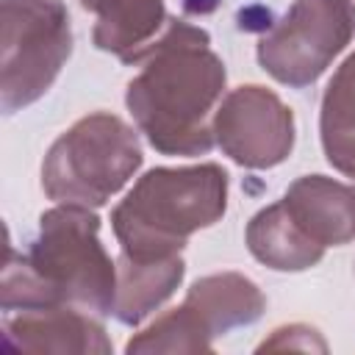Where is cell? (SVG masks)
I'll return each mask as SVG.
<instances>
[{
  "instance_id": "cell-1",
  "label": "cell",
  "mask_w": 355,
  "mask_h": 355,
  "mask_svg": "<svg viewBox=\"0 0 355 355\" xmlns=\"http://www.w3.org/2000/svg\"><path fill=\"white\" fill-rule=\"evenodd\" d=\"M205 44L208 33L172 22L164 42L150 50L153 64L130 83L128 105L161 153L211 150L205 114L222 92L225 69Z\"/></svg>"
},
{
  "instance_id": "cell-2",
  "label": "cell",
  "mask_w": 355,
  "mask_h": 355,
  "mask_svg": "<svg viewBox=\"0 0 355 355\" xmlns=\"http://www.w3.org/2000/svg\"><path fill=\"white\" fill-rule=\"evenodd\" d=\"M227 175L219 166L153 169L114 214L116 236L133 261H158L225 211Z\"/></svg>"
},
{
  "instance_id": "cell-3",
  "label": "cell",
  "mask_w": 355,
  "mask_h": 355,
  "mask_svg": "<svg viewBox=\"0 0 355 355\" xmlns=\"http://www.w3.org/2000/svg\"><path fill=\"white\" fill-rule=\"evenodd\" d=\"M141 164L133 133L114 116L97 114L75 125L50 153L44 183L61 200L100 205Z\"/></svg>"
},
{
  "instance_id": "cell-4",
  "label": "cell",
  "mask_w": 355,
  "mask_h": 355,
  "mask_svg": "<svg viewBox=\"0 0 355 355\" xmlns=\"http://www.w3.org/2000/svg\"><path fill=\"white\" fill-rule=\"evenodd\" d=\"M355 8L347 0H297L283 25L261 42V64L283 83L305 86L347 44Z\"/></svg>"
},
{
  "instance_id": "cell-5",
  "label": "cell",
  "mask_w": 355,
  "mask_h": 355,
  "mask_svg": "<svg viewBox=\"0 0 355 355\" xmlns=\"http://www.w3.org/2000/svg\"><path fill=\"white\" fill-rule=\"evenodd\" d=\"M216 128L222 147L247 166H272L291 150V114L258 86L230 94Z\"/></svg>"
},
{
  "instance_id": "cell-6",
  "label": "cell",
  "mask_w": 355,
  "mask_h": 355,
  "mask_svg": "<svg viewBox=\"0 0 355 355\" xmlns=\"http://www.w3.org/2000/svg\"><path fill=\"white\" fill-rule=\"evenodd\" d=\"M261 308L263 300L255 286L236 275L200 280L183 305L205 336L225 333L236 324H250L261 316Z\"/></svg>"
},
{
  "instance_id": "cell-7",
  "label": "cell",
  "mask_w": 355,
  "mask_h": 355,
  "mask_svg": "<svg viewBox=\"0 0 355 355\" xmlns=\"http://www.w3.org/2000/svg\"><path fill=\"white\" fill-rule=\"evenodd\" d=\"M250 250L275 269H305L322 255V244L308 239L291 216H283V205H272L252 219Z\"/></svg>"
},
{
  "instance_id": "cell-8",
  "label": "cell",
  "mask_w": 355,
  "mask_h": 355,
  "mask_svg": "<svg viewBox=\"0 0 355 355\" xmlns=\"http://www.w3.org/2000/svg\"><path fill=\"white\" fill-rule=\"evenodd\" d=\"M122 266H125V280L114 302V313L125 324L141 322V316H147L183 277L180 258H169L166 263H158V261H133L122 255Z\"/></svg>"
},
{
  "instance_id": "cell-9",
  "label": "cell",
  "mask_w": 355,
  "mask_h": 355,
  "mask_svg": "<svg viewBox=\"0 0 355 355\" xmlns=\"http://www.w3.org/2000/svg\"><path fill=\"white\" fill-rule=\"evenodd\" d=\"M322 141L330 164L344 153L336 166L355 175V55L347 58L327 86L322 105Z\"/></svg>"
},
{
  "instance_id": "cell-10",
  "label": "cell",
  "mask_w": 355,
  "mask_h": 355,
  "mask_svg": "<svg viewBox=\"0 0 355 355\" xmlns=\"http://www.w3.org/2000/svg\"><path fill=\"white\" fill-rule=\"evenodd\" d=\"M83 6L100 14L97 47L114 50L122 58L128 47L141 44L161 22V0H83Z\"/></svg>"
}]
</instances>
